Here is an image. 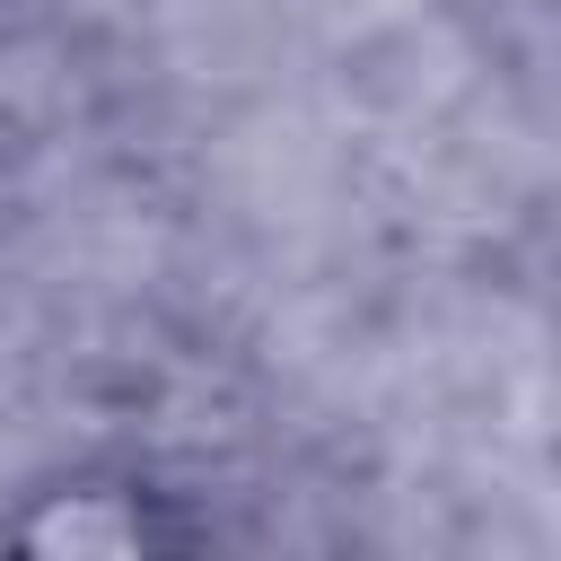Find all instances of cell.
<instances>
[{
	"instance_id": "obj_1",
	"label": "cell",
	"mask_w": 561,
	"mask_h": 561,
	"mask_svg": "<svg viewBox=\"0 0 561 561\" xmlns=\"http://www.w3.org/2000/svg\"><path fill=\"white\" fill-rule=\"evenodd\" d=\"M210 526L184 508V491L131 473V465H79L53 473L35 491H18V508L0 517V543L26 561H167L193 552Z\"/></svg>"
}]
</instances>
